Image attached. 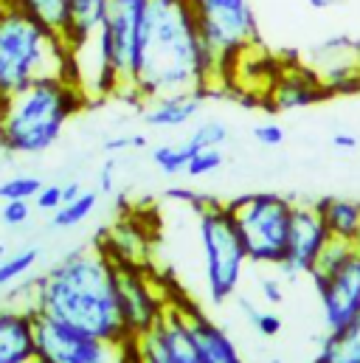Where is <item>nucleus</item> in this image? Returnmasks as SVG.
Masks as SVG:
<instances>
[{
	"mask_svg": "<svg viewBox=\"0 0 360 363\" xmlns=\"http://www.w3.org/2000/svg\"><path fill=\"white\" fill-rule=\"evenodd\" d=\"M220 85L189 0H147L133 101L169 93H208Z\"/></svg>",
	"mask_w": 360,
	"mask_h": 363,
	"instance_id": "f257e3e1",
	"label": "nucleus"
},
{
	"mask_svg": "<svg viewBox=\"0 0 360 363\" xmlns=\"http://www.w3.org/2000/svg\"><path fill=\"white\" fill-rule=\"evenodd\" d=\"M28 307L110 344L133 341L121 315L116 262L99 248H79L31 281Z\"/></svg>",
	"mask_w": 360,
	"mask_h": 363,
	"instance_id": "f03ea898",
	"label": "nucleus"
},
{
	"mask_svg": "<svg viewBox=\"0 0 360 363\" xmlns=\"http://www.w3.org/2000/svg\"><path fill=\"white\" fill-rule=\"evenodd\" d=\"M85 107L88 99L71 79H37L0 101V150L40 155L60 141L65 124Z\"/></svg>",
	"mask_w": 360,
	"mask_h": 363,
	"instance_id": "7ed1b4c3",
	"label": "nucleus"
},
{
	"mask_svg": "<svg viewBox=\"0 0 360 363\" xmlns=\"http://www.w3.org/2000/svg\"><path fill=\"white\" fill-rule=\"evenodd\" d=\"M51 77L71 79L68 43L23 9L0 0V101Z\"/></svg>",
	"mask_w": 360,
	"mask_h": 363,
	"instance_id": "20e7f679",
	"label": "nucleus"
},
{
	"mask_svg": "<svg viewBox=\"0 0 360 363\" xmlns=\"http://www.w3.org/2000/svg\"><path fill=\"white\" fill-rule=\"evenodd\" d=\"M194 211H197V240H200V254H203L208 298L214 304H225L237 293L245 265H248L245 245L240 240V231L225 203L203 197L194 206Z\"/></svg>",
	"mask_w": 360,
	"mask_h": 363,
	"instance_id": "39448f33",
	"label": "nucleus"
},
{
	"mask_svg": "<svg viewBox=\"0 0 360 363\" xmlns=\"http://www.w3.org/2000/svg\"><path fill=\"white\" fill-rule=\"evenodd\" d=\"M203 43L211 54L220 82H228L234 65L259 45V23L251 0H189Z\"/></svg>",
	"mask_w": 360,
	"mask_h": 363,
	"instance_id": "423d86ee",
	"label": "nucleus"
},
{
	"mask_svg": "<svg viewBox=\"0 0 360 363\" xmlns=\"http://www.w3.org/2000/svg\"><path fill=\"white\" fill-rule=\"evenodd\" d=\"M225 206L234 217L248 262L279 268L287 254V237H290V220L296 203L276 191H251L234 197Z\"/></svg>",
	"mask_w": 360,
	"mask_h": 363,
	"instance_id": "0eeeda50",
	"label": "nucleus"
},
{
	"mask_svg": "<svg viewBox=\"0 0 360 363\" xmlns=\"http://www.w3.org/2000/svg\"><path fill=\"white\" fill-rule=\"evenodd\" d=\"M147 0H110L104 26L99 31L110 65L118 79L121 99L133 101V74H135V60H138V43H141V23H144Z\"/></svg>",
	"mask_w": 360,
	"mask_h": 363,
	"instance_id": "6e6552de",
	"label": "nucleus"
},
{
	"mask_svg": "<svg viewBox=\"0 0 360 363\" xmlns=\"http://www.w3.org/2000/svg\"><path fill=\"white\" fill-rule=\"evenodd\" d=\"M298 62L321 82L330 99L360 93V40L349 34H327L315 40Z\"/></svg>",
	"mask_w": 360,
	"mask_h": 363,
	"instance_id": "1a4fd4ad",
	"label": "nucleus"
},
{
	"mask_svg": "<svg viewBox=\"0 0 360 363\" xmlns=\"http://www.w3.org/2000/svg\"><path fill=\"white\" fill-rule=\"evenodd\" d=\"M124 344H110L54 318L37 315L34 363H121Z\"/></svg>",
	"mask_w": 360,
	"mask_h": 363,
	"instance_id": "9d476101",
	"label": "nucleus"
},
{
	"mask_svg": "<svg viewBox=\"0 0 360 363\" xmlns=\"http://www.w3.org/2000/svg\"><path fill=\"white\" fill-rule=\"evenodd\" d=\"M116 279L127 333L130 338H138L164 318L169 307V293L147 271V265H116Z\"/></svg>",
	"mask_w": 360,
	"mask_h": 363,
	"instance_id": "9b49d317",
	"label": "nucleus"
},
{
	"mask_svg": "<svg viewBox=\"0 0 360 363\" xmlns=\"http://www.w3.org/2000/svg\"><path fill=\"white\" fill-rule=\"evenodd\" d=\"M135 352L141 363H203L189 318L178 304L175 293H169V307L164 318L152 330L135 338Z\"/></svg>",
	"mask_w": 360,
	"mask_h": 363,
	"instance_id": "f8f14e48",
	"label": "nucleus"
},
{
	"mask_svg": "<svg viewBox=\"0 0 360 363\" xmlns=\"http://www.w3.org/2000/svg\"><path fill=\"white\" fill-rule=\"evenodd\" d=\"M330 231L324 225V217L315 203H296L293 206V220H290V237H287V254L279 265L284 279L296 276H310L313 265L318 262L321 251L330 242Z\"/></svg>",
	"mask_w": 360,
	"mask_h": 363,
	"instance_id": "ddd939ff",
	"label": "nucleus"
},
{
	"mask_svg": "<svg viewBox=\"0 0 360 363\" xmlns=\"http://www.w3.org/2000/svg\"><path fill=\"white\" fill-rule=\"evenodd\" d=\"M318 301H321V313H324V324L327 330H335L347 321H352L360 315V254L355 251L347 262H341L338 268L327 273H310Z\"/></svg>",
	"mask_w": 360,
	"mask_h": 363,
	"instance_id": "4468645a",
	"label": "nucleus"
},
{
	"mask_svg": "<svg viewBox=\"0 0 360 363\" xmlns=\"http://www.w3.org/2000/svg\"><path fill=\"white\" fill-rule=\"evenodd\" d=\"M71 82L82 91L88 104L118 93L116 71L110 65L107 48H104L99 34H93L71 48Z\"/></svg>",
	"mask_w": 360,
	"mask_h": 363,
	"instance_id": "2eb2a0df",
	"label": "nucleus"
},
{
	"mask_svg": "<svg viewBox=\"0 0 360 363\" xmlns=\"http://www.w3.org/2000/svg\"><path fill=\"white\" fill-rule=\"evenodd\" d=\"M330 96L321 88V82L296 60L293 65H279L273 82L265 91V101L276 113H290V110H304L318 101H327Z\"/></svg>",
	"mask_w": 360,
	"mask_h": 363,
	"instance_id": "dca6fc26",
	"label": "nucleus"
},
{
	"mask_svg": "<svg viewBox=\"0 0 360 363\" xmlns=\"http://www.w3.org/2000/svg\"><path fill=\"white\" fill-rule=\"evenodd\" d=\"M37 313L28 307H0V363H34Z\"/></svg>",
	"mask_w": 360,
	"mask_h": 363,
	"instance_id": "f3484780",
	"label": "nucleus"
},
{
	"mask_svg": "<svg viewBox=\"0 0 360 363\" xmlns=\"http://www.w3.org/2000/svg\"><path fill=\"white\" fill-rule=\"evenodd\" d=\"M175 298L183 307L186 318H189V327H191V335L197 341L203 363H245L242 355H240V350H237V344H234V338L225 333V327L211 321L194 301H186L178 293H175Z\"/></svg>",
	"mask_w": 360,
	"mask_h": 363,
	"instance_id": "a211bd4d",
	"label": "nucleus"
},
{
	"mask_svg": "<svg viewBox=\"0 0 360 363\" xmlns=\"http://www.w3.org/2000/svg\"><path fill=\"white\" fill-rule=\"evenodd\" d=\"M206 93H169L141 104V118L152 130H180L200 116Z\"/></svg>",
	"mask_w": 360,
	"mask_h": 363,
	"instance_id": "6ab92c4d",
	"label": "nucleus"
},
{
	"mask_svg": "<svg viewBox=\"0 0 360 363\" xmlns=\"http://www.w3.org/2000/svg\"><path fill=\"white\" fill-rule=\"evenodd\" d=\"M99 248L116 265H147V237L135 220H118L99 240Z\"/></svg>",
	"mask_w": 360,
	"mask_h": 363,
	"instance_id": "aec40b11",
	"label": "nucleus"
},
{
	"mask_svg": "<svg viewBox=\"0 0 360 363\" xmlns=\"http://www.w3.org/2000/svg\"><path fill=\"white\" fill-rule=\"evenodd\" d=\"M321 217H324V225L330 231L332 240H347V242H355L360 234V200L352 197H338V194H330V197H321L315 200Z\"/></svg>",
	"mask_w": 360,
	"mask_h": 363,
	"instance_id": "412c9836",
	"label": "nucleus"
},
{
	"mask_svg": "<svg viewBox=\"0 0 360 363\" xmlns=\"http://www.w3.org/2000/svg\"><path fill=\"white\" fill-rule=\"evenodd\" d=\"M313 363H360V315L352 321L327 330Z\"/></svg>",
	"mask_w": 360,
	"mask_h": 363,
	"instance_id": "4be33fe9",
	"label": "nucleus"
},
{
	"mask_svg": "<svg viewBox=\"0 0 360 363\" xmlns=\"http://www.w3.org/2000/svg\"><path fill=\"white\" fill-rule=\"evenodd\" d=\"M107 6H110V0H71V28L65 37L68 48H74L77 43L101 31Z\"/></svg>",
	"mask_w": 360,
	"mask_h": 363,
	"instance_id": "5701e85b",
	"label": "nucleus"
},
{
	"mask_svg": "<svg viewBox=\"0 0 360 363\" xmlns=\"http://www.w3.org/2000/svg\"><path fill=\"white\" fill-rule=\"evenodd\" d=\"M11 6L23 9L28 17L40 20L45 28L57 31L62 40L71 28V0H9Z\"/></svg>",
	"mask_w": 360,
	"mask_h": 363,
	"instance_id": "b1692460",
	"label": "nucleus"
},
{
	"mask_svg": "<svg viewBox=\"0 0 360 363\" xmlns=\"http://www.w3.org/2000/svg\"><path fill=\"white\" fill-rule=\"evenodd\" d=\"M96 206H99V191H82L77 200H71V203H62L57 211H54V217H51V225L54 228H77V225H82L85 220H88L90 214L96 211Z\"/></svg>",
	"mask_w": 360,
	"mask_h": 363,
	"instance_id": "393cba45",
	"label": "nucleus"
},
{
	"mask_svg": "<svg viewBox=\"0 0 360 363\" xmlns=\"http://www.w3.org/2000/svg\"><path fill=\"white\" fill-rule=\"evenodd\" d=\"M37 262H40V248H23V251H14V254H6L0 259V290L26 279L34 271Z\"/></svg>",
	"mask_w": 360,
	"mask_h": 363,
	"instance_id": "a878e982",
	"label": "nucleus"
},
{
	"mask_svg": "<svg viewBox=\"0 0 360 363\" xmlns=\"http://www.w3.org/2000/svg\"><path fill=\"white\" fill-rule=\"evenodd\" d=\"M194 152L197 150L189 141H183V144H161V147L152 150V164L164 175H180V172H186V167H189Z\"/></svg>",
	"mask_w": 360,
	"mask_h": 363,
	"instance_id": "bb28decb",
	"label": "nucleus"
},
{
	"mask_svg": "<svg viewBox=\"0 0 360 363\" xmlns=\"http://www.w3.org/2000/svg\"><path fill=\"white\" fill-rule=\"evenodd\" d=\"M186 141H189L194 150H211V147L223 150V147L231 141V130H228V124L220 121V118H206V121H200V124L191 130V135H189Z\"/></svg>",
	"mask_w": 360,
	"mask_h": 363,
	"instance_id": "cd10ccee",
	"label": "nucleus"
},
{
	"mask_svg": "<svg viewBox=\"0 0 360 363\" xmlns=\"http://www.w3.org/2000/svg\"><path fill=\"white\" fill-rule=\"evenodd\" d=\"M45 183L34 175H14L0 183V200H34Z\"/></svg>",
	"mask_w": 360,
	"mask_h": 363,
	"instance_id": "c85d7f7f",
	"label": "nucleus"
},
{
	"mask_svg": "<svg viewBox=\"0 0 360 363\" xmlns=\"http://www.w3.org/2000/svg\"><path fill=\"white\" fill-rule=\"evenodd\" d=\"M223 164H225L223 150H217V147H211V150H197V152L191 155L189 167H186V175H189V178H206V175H214Z\"/></svg>",
	"mask_w": 360,
	"mask_h": 363,
	"instance_id": "c756f323",
	"label": "nucleus"
},
{
	"mask_svg": "<svg viewBox=\"0 0 360 363\" xmlns=\"http://www.w3.org/2000/svg\"><path fill=\"white\" fill-rule=\"evenodd\" d=\"M242 310H245L251 327H254L262 338H276V335L281 333V318H279V313H273V310H259V307H254L251 301H242Z\"/></svg>",
	"mask_w": 360,
	"mask_h": 363,
	"instance_id": "7c9ffc66",
	"label": "nucleus"
},
{
	"mask_svg": "<svg viewBox=\"0 0 360 363\" xmlns=\"http://www.w3.org/2000/svg\"><path fill=\"white\" fill-rule=\"evenodd\" d=\"M28 217H31V203L28 200H3V208H0L3 225L20 228V225L28 223Z\"/></svg>",
	"mask_w": 360,
	"mask_h": 363,
	"instance_id": "2f4dec72",
	"label": "nucleus"
},
{
	"mask_svg": "<svg viewBox=\"0 0 360 363\" xmlns=\"http://www.w3.org/2000/svg\"><path fill=\"white\" fill-rule=\"evenodd\" d=\"M147 147V135H138V133H127V135H113L104 141V152L107 155H116V152H127V150H141Z\"/></svg>",
	"mask_w": 360,
	"mask_h": 363,
	"instance_id": "473e14b6",
	"label": "nucleus"
},
{
	"mask_svg": "<svg viewBox=\"0 0 360 363\" xmlns=\"http://www.w3.org/2000/svg\"><path fill=\"white\" fill-rule=\"evenodd\" d=\"M34 206L40 208V211H57L60 206H62V186L60 183H48V186H43L40 191H37V197H34Z\"/></svg>",
	"mask_w": 360,
	"mask_h": 363,
	"instance_id": "72a5a7b5",
	"label": "nucleus"
},
{
	"mask_svg": "<svg viewBox=\"0 0 360 363\" xmlns=\"http://www.w3.org/2000/svg\"><path fill=\"white\" fill-rule=\"evenodd\" d=\"M254 141L257 144H262V147H281L284 144V130L279 127V124H273V121H265V124H257L254 127Z\"/></svg>",
	"mask_w": 360,
	"mask_h": 363,
	"instance_id": "f704fd0d",
	"label": "nucleus"
},
{
	"mask_svg": "<svg viewBox=\"0 0 360 363\" xmlns=\"http://www.w3.org/2000/svg\"><path fill=\"white\" fill-rule=\"evenodd\" d=\"M259 290H262V298L268 301L270 307H276V304L284 301V290H281V281L279 279H262L259 281Z\"/></svg>",
	"mask_w": 360,
	"mask_h": 363,
	"instance_id": "c9c22d12",
	"label": "nucleus"
},
{
	"mask_svg": "<svg viewBox=\"0 0 360 363\" xmlns=\"http://www.w3.org/2000/svg\"><path fill=\"white\" fill-rule=\"evenodd\" d=\"M113 189H116V158H107L99 169V191L110 194Z\"/></svg>",
	"mask_w": 360,
	"mask_h": 363,
	"instance_id": "e433bc0d",
	"label": "nucleus"
},
{
	"mask_svg": "<svg viewBox=\"0 0 360 363\" xmlns=\"http://www.w3.org/2000/svg\"><path fill=\"white\" fill-rule=\"evenodd\" d=\"M360 138L355 133H335L332 135V147L335 150H341V152H352V150H358Z\"/></svg>",
	"mask_w": 360,
	"mask_h": 363,
	"instance_id": "4c0bfd02",
	"label": "nucleus"
},
{
	"mask_svg": "<svg viewBox=\"0 0 360 363\" xmlns=\"http://www.w3.org/2000/svg\"><path fill=\"white\" fill-rule=\"evenodd\" d=\"M82 191H85V189H82V183H79V181L65 183V186H62V203H71V200H77Z\"/></svg>",
	"mask_w": 360,
	"mask_h": 363,
	"instance_id": "58836bf2",
	"label": "nucleus"
},
{
	"mask_svg": "<svg viewBox=\"0 0 360 363\" xmlns=\"http://www.w3.org/2000/svg\"><path fill=\"white\" fill-rule=\"evenodd\" d=\"M315 11H330V9H341V6H347L349 0H307Z\"/></svg>",
	"mask_w": 360,
	"mask_h": 363,
	"instance_id": "ea45409f",
	"label": "nucleus"
},
{
	"mask_svg": "<svg viewBox=\"0 0 360 363\" xmlns=\"http://www.w3.org/2000/svg\"><path fill=\"white\" fill-rule=\"evenodd\" d=\"M121 363H141L138 352H135V338L124 344V355H121Z\"/></svg>",
	"mask_w": 360,
	"mask_h": 363,
	"instance_id": "a19ab883",
	"label": "nucleus"
},
{
	"mask_svg": "<svg viewBox=\"0 0 360 363\" xmlns=\"http://www.w3.org/2000/svg\"><path fill=\"white\" fill-rule=\"evenodd\" d=\"M355 251L360 254V234H358V240H355Z\"/></svg>",
	"mask_w": 360,
	"mask_h": 363,
	"instance_id": "79ce46f5",
	"label": "nucleus"
},
{
	"mask_svg": "<svg viewBox=\"0 0 360 363\" xmlns=\"http://www.w3.org/2000/svg\"><path fill=\"white\" fill-rule=\"evenodd\" d=\"M270 363H281V358H273V361H270Z\"/></svg>",
	"mask_w": 360,
	"mask_h": 363,
	"instance_id": "37998d69",
	"label": "nucleus"
}]
</instances>
